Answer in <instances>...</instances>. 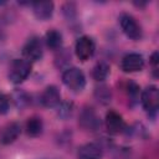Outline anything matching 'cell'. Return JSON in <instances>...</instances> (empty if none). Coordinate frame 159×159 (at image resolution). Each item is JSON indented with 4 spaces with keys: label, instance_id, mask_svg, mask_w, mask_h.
I'll return each instance as SVG.
<instances>
[{
    "label": "cell",
    "instance_id": "1",
    "mask_svg": "<svg viewBox=\"0 0 159 159\" xmlns=\"http://www.w3.org/2000/svg\"><path fill=\"white\" fill-rule=\"evenodd\" d=\"M32 65L25 58H14L12 62L9 66L7 78L11 83L19 84L24 82L31 73Z\"/></svg>",
    "mask_w": 159,
    "mask_h": 159
},
{
    "label": "cell",
    "instance_id": "2",
    "mask_svg": "<svg viewBox=\"0 0 159 159\" xmlns=\"http://www.w3.org/2000/svg\"><path fill=\"white\" fill-rule=\"evenodd\" d=\"M62 82L73 92H81L86 86L84 73L77 67H68L62 73Z\"/></svg>",
    "mask_w": 159,
    "mask_h": 159
},
{
    "label": "cell",
    "instance_id": "3",
    "mask_svg": "<svg viewBox=\"0 0 159 159\" xmlns=\"http://www.w3.org/2000/svg\"><path fill=\"white\" fill-rule=\"evenodd\" d=\"M78 124L87 132H97L101 128V118L92 107L84 106L80 112Z\"/></svg>",
    "mask_w": 159,
    "mask_h": 159
},
{
    "label": "cell",
    "instance_id": "4",
    "mask_svg": "<svg viewBox=\"0 0 159 159\" xmlns=\"http://www.w3.org/2000/svg\"><path fill=\"white\" fill-rule=\"evenodd\" d=\"M140 103L144 108V111L150 116L154 117L158 112L159 107V92L157 86H148L145 89H143L140 94Z\"/></svg>",
    "mask_w": 159,
    "mask_h": 159
},
{
    "label": "cell",
    "instance_id": "5",
    "mask_svg": "<svg viewBox=\"0 0 159 159\" xmlns=\"http://www.w3.org/2000/svg\"><path fill=\"white\" fill-rule=\"evenodd\" d=\"M119 25H120L122 31L130 40L138 41V40L142 39V36H143L142 27H140V25L137 22V20L130 14H125V12L120 14V16H119Z\"/></svg>",
    "mask_w": 159,
    "mask_h": 159
},
{
    "label": "cell",
    "instance_id": "6",
    "mask_svg": "<svg viewBox=\"0 0 159 159\" xmlns=\"http://www.w3.org/2000/svg\"><path fill=\"white\" fill-rule=\"evenodd\" d=\"M43 55V46H42V41L41 39H39L37 36H32L30 37L24 47H22V58L27 60L29 62H35L39 61Z\"/></svg>",
    "mask_w": 159,
    "mask_h": 159
},
{
    "label": "cell",
    "instance_id": "7",
    "mask_svg": "<svg viewBox=\"0 0 159 159\" xmlns=\"http://www.w3.org/2000/svg\"><path fill=\"white\" fill-rule=\"evenodd\" d=\"M94 50H96L94 41L89 36H81L76 41L75 52H76V56L78 57V60H81V61L89 60L93 56Z\"/></svg>",
    "mask_w": 159,
    "mask_h": 159
},
{
    "label": "cell",
    "instance_id": "8",
    "mask_svg": "<svg viewBox=\"0 0 159 159\" xmlns=\"http://www.w3.org/2000/svg\"><path fill=\"white\" fill-rule=\"evenodd\" d=\"M104 124H106L108 133H111V134H119L125 130V123H124L123 117L113 109H109L106 113Z\"/></svg>",
    "mask_w": 159,
    "mask_h": 159
},
{
    "label": "cell",
    "instance_id": "9",
    "mask_svg": "<svg viewBox=\"0 0 159 159\" xmlns=\"http://www.w3.org/2000/svg\"><path fill=\"white\" fill-rule=\"evenodd\" d=\"M143 67H144V58L142 55L137 52L127 53L120 61V68L123 72H127V73L138 72Z\"/></svg>",
    "mask_w": 159,
    "mask_h": 159
},
{
    "label": "cell",
    "instance_id": "10",
    "mask_svg": "<svg viewBox=\"0 0 159 159\" xmlns=\"http://www.w3.org/2000/svg\"><path fill=\"white\" fill-rule=\"evenodd\" d=\"M40 102L43 107L46 108H55L61 103V93L60 89L56 86H47L41 96H40Z\"/></svg>",
    "mask_w": 159,
    "mask_h": 159
},
{
    "label": "cell",
    "instance_id": "11",
    "mask_svg": "<svg viewBox=\"0 0 159 159\" xmlns=\"http://www.w3.org/2000/svg\"><path fill=\"white\" fill-rule=\"evenodd\" d=\"M21 133V125L17 122H10L5 124L0 130V143L2 145H9L14 143Z\"/></svg>",
    "mask_w": 159,
    "mask_h": 159
},
{
    "label": "cell",
    "instance_id": "12",
    "mask_svg": "<svg viewBox=\"0 0 159 159\" xmlns=\"http://www.w3.org/2000/svg\"><path fill=\"white\" fill-rule=\"evenodd\" d=\"M103 157V147L99 143H86L77 152L78 159H101Z\"/></svg>",
    "mask_w": 159,
    "mask_h": 159
},
{
    "label": "cell",
    "instance_id": "13",
    "mask_svg": "<svg viewBox=\"0 0 159 159\" xmlns=\"http://www.w3.org/2000/svg\"><path fill=\"white\" fill-rule=\"evenodd\" d=\"M30 5L32 7V12L36 16V19L41 21L48 20L53 14L55 5L52 1H36V2H31Z\"/></svg>",
    "mask_w": 159,
    "mask_h": 159
},
{
    "label": "cell",
    "instance_id": "14",
    "mask_svg": "<svg viewBox=\"0 0 159 159\" xmlns=\"http://www.w3.org/2000/svg\"><path fill=\"white\" fill-rule=\"evenodd\" d=\"M43 130V122L40 117L32 116L30 117L25 123V132L29 137H39Z\"/></svg>",
    "mask_w": 159,
    "mask_h": 159
},
{
    "label": "cell",
    "instance_id": "15",
    "mask_svg": "<svg viewBox=\"0 0 159 159\" xmlns=\"http://www.w3.org/2000/svg\"><path fill=\"white\" fill-rule=\"evenodd\" d=\"M45 42H46V46L50 50L58 51L62 47V35H61V32L57 31L56 29L48 30L45 35Z\"/></svg>",
    "mask_w": 159,
    "mask_h": 159
},
{
    "label": "cell",
    "instance_id": "16",
    "mask_svg": "<svg viewBox=\"0 0 159 159\" xmlns=\"http://www.w3.org/2000/svg\"><path fill=\"white\" fill-rule=\"evenodd\" d=\"M109 75V65L106 61H101L97 62L96 66L92 70V77L97 81V82H102L104 81Z\"/></svg>",
    "mask_w": 159,
    "mask_h": 159
},
{
    "label": "cell",
    "instance_id": "17",
    "mask_svg": "<svg viewBox=\"0 0 159 159\" xmlns=\"http://www.w3.org/2000/svg\"><path fill=\"white\" fill-rule=\"evenodd\" d=\"M94 98L101 103V104H108L112 99V92L111 88L106 84H101L96 87L94 89Z\"/></svg>",
    "mask_w": 159,
    "mask_h": 159
},
{
    "label": "cell",
    "instance_id": "18",
    "mask_svg": "<svg viewBox=\"0 0 159 159\" xmlns=\"http://www.w3.org/2000/svg\"><path fill=\"white\" fill-rule=\"evenodd\" d=\"M12 101H14L15 106L19 109H24V108H26L30 104L31 97L24 89H16L14 92V94H12Z\"/></svg>",
    "mask_w": 159,
    "mask_h": 159
},
{
    "label": "cell",
    "instance_id": "19",
    "mask_svg": "<svg viewBox=\"0 0 159 159\" xmlns=\"http://www.w3.org/2000/svg\"><path fill=\"white\" fill-rule=\"evenodd\" d=\"M139 86L135 83V82H132V81H129V82H127L125 83V92H127V97H128V99H129V103L133 106V104H135L137 102H138V99H139Z\"/></svg>",
    "mask_w": 159,
    "mask_h": 159
},
{
    "label": "cell",
    "instance_id": "20",
    "mask_svg": "<svg viewBox=\"0 0 159 159\" xmlns=\"http://www.w3.org/2000/svg\"><path fill=\"white\" fill-rule=\"evenodd\" d=\"M57 114L60 118L62 119H66L68 118L72 112H73V103L72 102H61L58 106H57Z\"/></svg>",
    "mask_w": 159,
    "mask_h": 159
},
{
    "label": "cell",
    "instance_id": "21",
    "mask_svg": "<svg viewBox=\"0 0 159 159\" xmlns=\"http://www.w3.org/2000/svg\"><path fill=\"white\" fill-rule=\"evenodd\" d=\"M62 12L65 15V17L68 21H73L77 16V11H76V5L73 2H66L62 6Z\"/></svg>",
    "mask_w": 159,
    "mask_h": 159
},
{
    "label": "cell",
    "instance_id": "22",
    "mask_svg": "<svg viewBox=\"0 0 159 159\" xmlns=\"http://www.w3.org/2000/svg\"><path fill=\"white\" fill-rule=\"evenodd\" d=\"M70 60H71V55L66 50L60 48L58 50V55L56 56V66L57 67H63L70 62Z\"/></svg>",
    "mask_w": 159,
    "mask_h": 159
},
{
    "label": "cell",
    "instance_id": "23",
    "mask_svg": "<svg viewBox=\"0 0 159 159\" xmlns=\"http://www.w3.org/2000/svg\"><path fill=\"white\" fill-rule=\"evenodd\" d=\"M10 108V97L5 93H0V114H6Z\"/></svg>",
    "mask_w": 159,
    "mask_h": 159
},
{
    "label": "cell",
    "instance_id": "24",
    "mask_svg": "<svg viewBox=\"0 0 159 159\" xmlns=\"http://www.w3.org/2000/svg\"><path fill=\"white\" fill-rule=\"evenodd\" d=\"M149 62H150V66H152L153 75L157 77V72H158V52H157V51H154V52L152 53Z\"/></svg>",
    "mask_w": 159,
    "mask_h": 159
},
{
    "label": "cell",
    "instance_id": "25",
    "mask_svg": "<svg viewBox=\"0 0 159 159\" xmlns=\"http://www.w3.org/2000/svg\"><path fill=\"white\" fill-rule=\"evenodd\" d=\"M116 159H132V157L130 153L127 150V148H120L119 150H117Z\"/></svg>",
    "mask_w": 159,
    "mask_h": 159
},
{
    "label": "cell",
    "instance_id": "26",
    "mask_svg": "<svg viewBox=\"0 0 159 159\" xmlns=\"http://www.w3.org/2000/svg\"><path fill=\"white\" fill-rule=\"evenodd\" d=\"M1 34H2V26H1V21H0V37H1Z\"/></svg>",
    "mask_w": 159,
    "mask_h": 159
}]
</instances>
